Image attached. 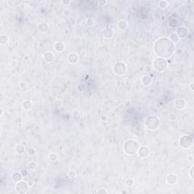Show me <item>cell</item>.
I'll return each instance as SVG.
<instances>
[{"label": "cell", "instance_id": "22", "mask_svg": "<svg viewBox=\"0 0 194 194\" xmlns=\"http://www.w3.org/2000/svg\"><path fill=\"white\" fill-rule=\"evenodd\" d=\"M158 7L161 8V9H165L167 7H168V2L167 1H165V0H161V1H159L158 3Z\"/></svg>", "mask_w": 194, "mask_h": 194}, {"label": "cell", "instance_id": "3", "mask_svg": "<svg viewBox=\"0 0 194 194\" xmlns=\"http://www.w3.org/2000/svg\"><path fill=\"white\" fill-rule=\"evenodd\" d=\"M153 68L156 71L162 72L165 71L168 67V62L165 58L158 57L153 62Z\"/></svg>", "mask_w": 194, "mask_h": 194}, {"label": "cell", "instance_id": "16", "mask_svg": "<svg viewBox=\"0 0 194 194\" xmlns=\"http://www.w3.org/2000/svg\"><path fill=\"white\" fill-rule=\"evenodd\" d=\"M38 28H39V32H40V33H42V34L47 33V32L49 31V29L48 24H46V23H42V24H40L38 26Z\"/></svg>", "mask_w": 194, "mask_h": 194}, {"label": "cell", "instance_id": "9", "mask_svg": "<svg viewBox=\"0 0 194 194\" xmlns=\"http://www.w3.org/2000/svg\"><path fill=\"white\" fill-rule=\"evenodd\" d=\"M187 106V102L184 99H177L174 101V107L177 110H183Z\"/></svg>", "mask_w": 194, "mask_h": 194}, {"label": "cell", "instance_id": "36", "mask_svg": "<svg viewBox=\"0 0 194 194\" xmlns=\"http://www.w3.org/2000/svg\"><path fill=\"white\" fill-rule=\"evenodd\" d=\"M96 193H108V191H107L106 190H105V189H102V188H101V189L98 190L96 191Z\"/></svg>", "mask_w": 194, "mask_h": 194}, {"label": "cell", "instance_id": "5", "mask_svg": "<svg viewBox=\"0 0 194 194\" xmlns=\"http://www.w3.org/2000/svg\"><path fill=\"white\" fill-rule=\"evenodd\" d=\"M112 70L116 75L122 76L127 71V65L123 62H117L113 65Z\"/></svg>", "mask_w": 194, "mask_h": 194}, {"label": "cell", "instance_id": "33", "mask_svg": "<svg viewBox=\"0 0 194 194\" xmlns=\"http://www.w3.org/2000/svg\"><path fill=\"white\" fill-rule=\"evenodd\" d=\"M193 168H194V166L192 165L190 171H189V175L190 177V178L192 179V180H193Z\"/></svg>", "mask_w": 194, "mask_h": 194}, {"label": "cell", "instance_id": "35", "mask_svg": "<svg viewBox=\"0 0 194 194\" xmlns=\"http://www.w3.org/2000/svg\"><path fill=\"white\" fill-rule=\"evenodd\" d=\"M63 14H64L65 16L68 17V16L71 15V11H70L69 9H65L64 11H63Z\"/></svg>", "mask_w": 194, "mask_h": 194}, {"label": "cell", "instance_id": "28", "mask_svg": "<svg viewBox=\"0 0 194 194\" xmlns=\"http://www.w3.org/2000/svg\"><path fill=\"white\" fill-rule=\"evenodd\" d=\"M37 163L35 162V161H31L29 163V168L31 169V170H34L36 168H37Z\"/></svg>", "mask_w": 194, "mask_h": 194}, {"label": "cell", "instance_id": "17", "mask_svg": "<svg viewBox=\"0 0 194 194\" xmlns=\"http://www.w3.org/2000/svg\"><path fill=\"white\" fill-rule=\"evenodd\" d=\"M22 177H23V175L19 172H14L11 176L12 180L15 183H18V182L21 181Z\"/></svg>", "mask_w": 194, "mask_h": 194}, {"label": "cell", "instance_id": "34", "mask_svg": "<svg viewBox=\"0 0 194 194\" xmlns=\"http://www.w3.org/2000/svg\"><path fill=\"white\" fill-rule=\"evenodd\" d=\"M176 118H177V116H176V115H175L174 113H171V114L169 115V119H170L171 121H174L176 120Z\"/></svg>", "mask_w": 194, "mask_h": 194}, {"label": "cell", "instance_id": "18", "mask_svg": "<svg viewBox=\"0 0 194 194\" xmlns=\"http://www.w3.org/2000/svg\"><path fill=\"white\" fill-rule=\"evenodd\" d=\"M32 107V102L30 101V100H25L22 103V108L26 110V111H28L31 109Z\"/></svg>", "mask_w": 194, "mask_h": 194}, {"label": "cell", "instance_id": "12", "mask_svg": "<svg viewBox=\"0 0 194 194\" xmlns=\"http://www.w3.org/2000/svg\"><path fill=\"white\" fill-rule=\"evenodd\" d=\"M42 58H43V59H44V61L46 62V63H51V62H52L53 60H54L55 55H54V54H53L52 52L48 51V52H46L43 54Z\"/></svg>", "mask_w": 194, "mask_h": 194}, {"label": "cell", "instance_id": "41", "mask_svg": "<svg viewBox=\"0 0 194 194\" xmlns=\"http://www.w3.org/2000/svg\"><path fill=\"white\" fill-rule=\"evenodd\" d=\"M98 4H99V5H106V3H107V2L106 1H105V2H97Z\"/></svg>", "mask_w": 194, "mask_h": 194}, {"label": "cell", "instance_id": "26", "mask_svg": "<svg viewBox=\"0 0 194 194\" xmlns=\"http://www.w3.org/2000/svg\"><path fill=\"white\" fill-rule=\"evenodd\" d=\"M62 105H63V102L61 99H56L54 101V106L58 109L61 108L62 106Z\"/></svg>", "mask_w": 194, "mask_h": 194}, {"label": "cell", "instance_id": "8", "mask_svg": "<svg viewBox=\"0 0 194 194\" xmlns=\"http://www.w3.org/2000/svg\"><path fill=\"white\" fill-rule=\"evenodd\" d=\"M137 153L138 154V155L140 158H147L149 155H150V149H149L147 146H140Z\"/></svg>", "mask_w": 194, "mask_h": 194}, {"label": "cell", "instance_id": "37", "mask_svg": "<svg viewBox=\"0 0 194 194\" xmlns=\"http://www.w3.org/2000/svg\"><path fill=\"white\" fill-rule=\"evenodd\" d=\"M101 120L103 121L104 122H106V121H107V120H108V117H107L106 115H103V116L101 117Z\"/></svg>", "mask_w": 194, "mask_h": 194}, {"label": "cell", "instance_id": "31", "mask_svg": "<svg viewBox=\"0 0 194 194\" xmlns=\"http://www.w3.org/2000/svg\"><path fill=\"white\" fill-rule=\"evenodd\" d=\"M27 153H28V155H35V153H36V151H35V150H34V148L31 147V148H29V149H28V150H27Z\"/></svg>", "mask_w": 194, "mask_h": 194}, {"label": "cell", "instance_id": "1", "mask_svg": "<svg viewBox=\"0 0 194 194\" xmlns=\"http://www.w3.org/2000/svg\"><path fill=\"white\" fill-rule=\"evenodd\" d=\"M153 50L160 58H169L174 52V45L168 38H159L154 43Z\"/></svg>", "mask_w": 194, "mask_h": 194}, {"label": "cell", "instance_id": "38", "mask_svg": "<svg viewBox=\"0 0 194 194\" xmlns=\"http://www.w3.org/2000/svg\"><path fill=\"white\" fill-rule=\"evenodd\" d=\"M193 86H194V83H193V82H192V83L190 84V89H191L192 91H193V89H194V88H193Z\"/></svg>", "mask_w": 194, "mask_h": 194}, {"label": "cell", "instance_id": "19", "mask_svg": "<svg viewBox=\"0 0 194 194\" xmlns=\"http://www.w3.org/2000/svg\"><path fill=\"white\" fill-rule=\"evenodd\" d=\"M141 82L144 86H150L152 83V79L149 76H143L141 79Z\"/></svg>", "mask_w": 194, "mask_h": 194}, {"label": "cell", "instance_id": "32", "mask_svg": "<svg viewBox=\"0 0 194 194\" xmlns=\"http://www.w3.org/2000/svg\"><path fill=\"white\" fill-rule=\"evenodd\" d=\"M126 184L127 187H132L133 185V180L131 178H128L126 181Z\"/></svg>", "mask_w": 194, "mask_h": 194}, {"label": "cell", "instance_id": "42", "mask_svg": "<svg viewBox=\"0 0 194 194\" xmlns=\"http://www.w3.org/2000/svg\"><path fill=\"white\" fill-rule=\"evenodd\" d=\"M3 112H4V111H3V109L2 108V109H1V116L3 115Z\"/></svg>", "mask_w": 194, "mask_h": 194}, {"label": "cell", "instance_id": "2", "mask_svg": "<svg viewBox=\"0 0 194 194\" xmlns=\"http://www.w3.org/2000/svg\"><path fill=\"white\" fill-rule=\"evenodd\" d=\"M139 147L140 146L138 143L133 140H129L127 141H125L123 146L124 153L129 155H133L134 154H136L137 153Z\"/></svg>", "mask_w": 194, "mask_h": 194}, {"label": "cell", "instance_id": "40", "mask_svg": "<svg viewBox=\"0 0 194 194\" xmlns=\"http://www.w3.org/2000/svg\"><path fill=\"white\" fill-rule=\"evenodd\" d=\"M188 161L193 162V155H190V156H188Z\"/></svg>", "mask_w": 194, "mask_h": 194}, {"label": "cell", "instance_id": "39", "mask_svg": "<svg viewBox=\"0 0 194 194\" xmlns=\"http://www.w3.org/2000/svg\"><path fill=\"white\" fill-rule=\"evenodd\" d=\"M62 4H65V5H68L69 4H71V1H68V2H65V1H62L61 2Z\"/></svg>", "mask_w": 194, "mask_h": 194}, {"label": "cell", "instance_id": "29", "mask_svg": "<svg viewBox=\"0 0 194 194\" xmlns=\"http://www.w3.org/2000/svg\"><path fill=\"white\" fill-rule=\"evenodd\" d=\"M86 23L89 27H93L94 25V21L93 18H87L86 21Z\"/></svg>", "mask_w": 194, "mask_h": 194}, {"label": "cell", "instance_id": "6", "mask_svg": "<svg viewBox=\"0 0 194 194\" xmlns=\"http://www.w3.org/2000/svg\"><path fill=\"white\" fill-rule=\"evenodd\" d=\"M179 145L184 149H190L193 145V139L188 135H183L179 140Z\"/></svg>", "mask_w": 194, "mask_h": 194}, {"label": "cell", "instance_id": "11", "mask_svg": "<svg viewBox=\"0 0 194 194\" xmlns=\"http://www.w3.org/2000/svg\"><path fill=\"white\" fill-rule=\"evenodd\" d=\"M68 61L71 65L77 64L79 61V56L75 52H71L68 56Z\"/></svg>", "mask_w": 194, "mask_h": 194}, {"label": "cell", "instance_id": "4", "mask_svg": "<svg viewBox=\"0 0 194 194\" xmlns=\"http://www.w3.org/2000/svg\"><path fill=\"white\" fill-rule=\"evenodd\" d=\"M145 124L148 129H150L151 130H155L156 129L158 128L160 121H159L158 117H157L154 115H152L146 118Z\"/></svg>", "mask_w": 194, "mask_h": 194}, {"label": "cell", "instance_id": "15", "mask_svg": "<svg viewBox=\"0 0 194 194\" xmlns=\"http://www.w3.org/2000/svg\"><path fill=\"white\" fill-rule=\"evenodd\" d=\"M54 48L55 49L56 52H62L64 50H65V44L62 42H57L55 43L54 45Z\"/></svg>", "mask_w": 194, "mask_h": 194}, {"label": "cell", "instance_id": "24", "mask_svg": "<svg viewBox=\"0 0 194 194\" xmlns=\"http://www.w3.org/2000/svg\"><path fill=\"white\" fill-rule=\"evenodd\" d=\"M49 160H50L51 161L55 162V161H56L58 159V155H57L56 153H49Z\"/></svg>", "mask_w": 194, "mask_h": 194}, {"label": "cell", "instance_id": "25", "mask_svg": "<svg viewBox=\"0 0 194 194\" xmlns=\"http://www.w3.org/2000/svg\"><path fill=\"white\" fill-rule=\"evenodd\" d=\"M169 39H170L173 43H175L176 42H177L180 39H179V37H177V35L176 34V33H172V34L170 35Z\"/></svg>", "mask_w": 194, "mask_h": 194}, {"label": "cell", "instance_id": "10", "mask_svg": "<svg viewBox=\"0 0 194 194\" xmlns=\"http://www.w3.org/2000/svg\"><path fill=\"white\" fill-rule=\"evenodd\" d=\"M176 34L179 37V39H184L187 37L188 34V31L187 29L184 27H181L177 29V31L176 32Z\"/></svg>", "mask_w": 194, "mask_h": 194}, {"label": "cell", "instance_id": "21", "mask_svg": "<svg viewBox=\"0 0 194 194\" xmlns=\"http://www.w3.org/2000/svg\"><path fill=\"white\" fill-rule=\"evenodd\" d=\"M24 150H25V148H24V145L19 144V145H17L16 147H15L16 153L18 154V155H22L24 153Z\"/></svg>", "mask_w": 194, "mask_h": 194}, {"label": "cell", "instance_id": "7", "mask_svg": "<svg viewBox=\"0 0 194 194\" xmlns=\"http://www.w3.org/2000/svg\"><path fill=\"white\" fill-rule=\"evenodd\" d=\"M15 190L18 193H26L29 190V186L26 182L21 181L16 184Z\"/></svg>", "mask_w": 194, "mask_h": 194}, {"label": "cell", "instance_id": "13", "mask_svg": "<svg viewBox=\"0 0 194 194\" xmlns=\"http://www.w3.org/2000/svg\"><path fill=\"white\" fill-rule=\"evenodd\" d=\"M102 35L106 39H111L114 36V31L112 28H106L103 31Z\"/></svg>", "mask_w": 194, "mask_h": 194}, {"label": "cell", "instance_id": "27", "mask_svg": "<svg viewBox=\"0 0 194 194\" xmlns=\"http://www.w3.org/2000/svg\"><path fill=\"white\" fill-rule=\"evenodd\" d=\"M77 89L79 92H83L86 89V86L83 83H80L78 86H77Z\"/></svg>", "mask_w": 194, "mask_h": 194}, {"label": "cell", "instance_id": "30", "mask_svg": "<svg viewBox=\"0 0 194 194\" xmlns=\"http://www.w3.org/2000/svg\"><path fill=\"white\" fill-rule=\"evenodd\" d=\"M68 177H70V178H74V177H75V176H76V172L74 171H73V170H71V171H68Z\"/></svg>", "mask_w": 194, "mask_h": 194}, {"label": "cell", "instance_id": "14", "mask_svg": "<svg viewBox=\"0 0 194 194\" xmlns=\"http://www.w3.org/2000/svg\"><path fill=\"white\" fill-rule=\"evenodd\" d=\"M166 181H167V183L169 185H174L177 183V176L175 174H169L167 177Z\"/></svg>", "mask_w": 194, "mask_h": 194}, {"label": "cell", "instance_id": "23", "mask_svg": "<svg viewBox=\"0 0 194 194\" xmlns=\"http://www.w3.org/2000/svg\"><path fill=\"white\" fill-rule=\"evenodd\" d=\"M8 41V38L6 35L5 34H2L1 37H0V44L1 45H5Z\"/></svg>", "mask_w": 194, "mask_h": 194}, {"label": "cell", "instance_id": "20", "mask_svg": "<svg viewBox=\"0 0 194 194\" xmlns=\"http://www.w3.org/2000/svg\"><path fill=\"white\" fill-rule=\"evenodd\" d=\"M117 26H118V28L121 30V31H123V30H125L127 26H128V24L127 21H125L124 20H121L119 21L118 24H117Z\"/></svg>", "mask_w": 194, "mask_h": 194}]
</instances>
